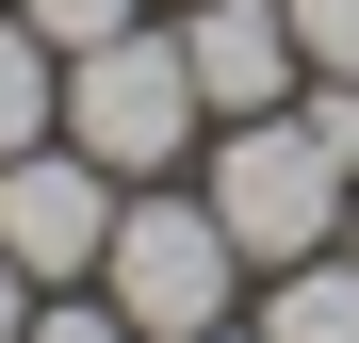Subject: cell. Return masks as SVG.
<instances>
[{"mask_svg": "<svg viewBox=\"0 0 359 343\" xmlns=\"http://www.w3.org/2000/svg\"><path fill=\"white\" fill-rule=\"evenodd\" d=\"M98 295L131 311L147 343H196V327H229V295H245V246H229V213H212V196H114Z\"/></svg>", "mask_w": 359, "mask_h": 343, "instance_id": "cell-2", "label": "cell"}, {"mask_svg": "<svg viewBox=\"0 0 359 343\" xmlns=\"http://www.w3.org/2000/svg\"><path fill=\"white\" fill-rule=\"evenodd\" d=\"M180 66H196V98H212V114H278L294 82H311L278 0H180Z\"/></svg>", "mask_w": 359, "mask_h": 343, "instance_id": "cell-5", "label": "cell"}, {"mask_svg": "<svg viewBox=\"0 0 359 343\" xmlns=\"http://www.w3.org/2000/svg\"><path fill=\"white\" fill-rule=\"evenodd\" d=\"M17 327H33V278H17V262H0V343H17Z\"/></svg>", "mask_w": 359, "mask_h": 343, "instance_id": "cell-11", "label": "cell"}, {"mask_svg": "<svg viewBox=\"0 0 359 343\" xmlns=\"http://www.w3.org/2000/svg\"><path fill=\"white\" fill-rule=\"evenodd\" d=\"M49 131H66V49H49L17 0H0V163H17V147H49Z\"/></svg>", "mask_w": 359, "mask_h": 343, "instance_id": "cell-7", "label": "cell"}, {"mask_svg": "<svg viewBox=\"0 0 359 343\" xmlns=\"http://www.w3.org/2000/svg\"><path fill=\"white\" fill-rule=\"evenodd\" d=\"M262 343H359V262H343V246L278 262V278H262Z\"/></svg>", "mask_w": 359, "mask_h": 343, "instance_id": "cell-6", "label": "cell"}, {"mask_svg": "<svg viewBox=\"0 0 359 343\" xmlns=\"http://www.w3.org/2000/svg\"><path fill=\"white\" fill-rule=\"evenodd\" d=\"M343 196H359V163H343L294 98H278V114H212V213H229V246H245V278L343 246Z\"/></svg>", "mask_w": 359, "mask_h": 343, "instance_id": "cell-1", "label": "cell"}, {"mask_svg": "<svg viewBox=\"0 0 359 343\" xmlns=\"http://www.w3.org/2000/svg\"><path fill=\"white\" fill-rule=\"evenodd\" d=\"M17 343H147V327H131V311H114V295H66V311H33Z\"/></svg>", "mask_w": 359, "mask_h": 343, "instance_id": "cell-10", "label": "cell"}, {"mask_svg": "<svg viewBox=\"0 0 359 343\" xmlns=\"http://www.w3.org/2000/svg\"><path fill=\"white\" fill-rule=\"evenodd\" d=\"M17 17H33L49 49H66V66H82V49H114V33H131V17H147V0H17Z\"/></svg>", "mask_w": 359, "mask_h": 343, "instance_id": "cell-9", "label": "cell"}, {"mask_svg": "<svg viewBox=\"0 0 359 343\" xmlns=\"http://www.w3.org/2000/svg\"><path fill=\"white\" fill-rule=\"evenodd\" d=\"M163 17H180V0H163Z\"/></svg>", "mask_w": 359, "mask_h": 343, "instance_id": "cell-13", "label": "cell"}, {"mask_svg": "<svg viewBox=\"0 0 359 343\" xmlns=\"http://www.w3.org/2000/svg\"><path fill=\"white\" fill-rule=\"evenodd\" d=\"M212 131V98H196V66H180V33H114V49H82L66 66V147H98L114 180H163L180 147Z\"/></svg>", "mask_w": 359, "mask_h": 343, "instance_id": "cell-3", "label": "cell"}, {"mask_svg": "<svg viewBox=\"0 0 359 343\" xmlns=\"http://www.w3.org/2000/svg\"><path fill=\"white\" fill-rule=\"evenodd\" d=\"M98 246H114V163L98 147H17L0 163V262L17 278H98Z\"/></svg>", "mask_w": 359, "mask_h": 343, "instance_id": "cell-4", "label": "cell"}, {"mask_svg": "<svg viewBox=\"0 0 359 343\" xmlns=\"http://www.w3.org/2000/svg\"><path fill=\"white\" fill-rule=\"evenodd\" d=\"M196 343H262V327H196Z\"/></svg>", "mask_w": 359, "mask_h": 343, "instance_id": "cell-12", "label": "cell"}, {"mask_svg": "<svg viewBox=\"0 0 359 343\" xmlns=\"http://www.w3.org/2000/svg\"><path fill=\"white\" fill-rule=\"evenodd\" d=\"M294 17V66L311 82H359V0H278Z\"/></svg>", "mask_w": 359, "mask_h": 343, "instance_id": "cell-8", "label": "cell"}]
</instances>
